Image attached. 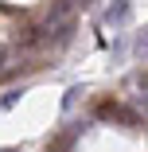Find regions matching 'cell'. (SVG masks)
<instances>
[{"instance_id": "cell-1", "label": "cell", "mask_w": 148, "mask_h": 152, "mask_svg": "<svg viewBox=\"0 0 148 152\" xmlns=\"http://www.w3.org/2000/svg\"><path fill=\"white\" fill-rule=\"evenodd\" d=\"M98 117L101 121H117L121 129H140V117L133 109H125V105H117V102H101L98 105Z\"/></svg>"}, {"instance_id": "cell-2", "label": "cell", "mask_w": 148, "mask_h": 152, "mask_svg": "<svg viewBox=\"0 0 148 152\" xmlns=\"http://www.w3.org/2000/svg\"><path fill=\"white\" fill-rule=\"evenodd\" d=\"M39 43H47V27H23V31L16 35V51H31Z\"/></svg>"}, {"instance_id": "cell-3", "label": "cell", "mask_w": 148, "mask_h": 152, "mask_svg": "<svg viewBox=\"0 0 148 152\" xmlns=\"http://www.w3.org/2000/svg\"><path fill=\"white\" fill-rule=\"evenodd\" d=\"M70 8H74V0H55V4H51V12H47V20H43V27L51 31V27L66 23V20H70Z\"/></svg>"}, {"instance_id": "cell-4", "label": "cell", "mask_w": 148, "mask_h": 152, "mask_svg": "<svg viewBox=\"0 0 148 152\" xmlns=\"http://www.w3.org/2000/svg\"><path fill=\"white\" fill-rule=\"evenodd\" d=\"M74 39V20H66V23H58V27H51V31H47V43L58 51V47H66Z\"/></svg>"}, {"instance_id": "cell-5", "label": "cell", "mask_w": 148, "mask_h": 152, "mask_svg": "<svg viewBox=\"0 0 148 152\" xmlns=\"http://www.w3.org/2000/svg\"><path fill=\"white\" fill-rule=\"evenodd\" d=\"M129 12H133V0H113V4L105 8V23H113V27H117V23H125Z\"/></svg>"}, {"instance_id": "cell-6", "label": "cell", "mask_w": 148, "mask_h": 152, "mask_svg": "<svg viewBox=\"0 0 148 152\" xmlns=\"http://www.w3.org/2000/svg\"><path fill=\"white\" fill-rule=\"evenodd\" d=\"M133 51H136V58H148V27H144V31H136V43H133Z\"/></svg>"}, {"instance_id": "cell-7", "label": "cell", "mask_w": 148, "mask_h": 152, "mask_svg": "<svg viewBox=\"0 0 148 152\" xmlns=\"http://www.w3.org/2000/svg\"><path fill=\"white\" fill-rule=\"evenodd\" d=\"M4 74H8V51L0 47V78H4Z\"/></svg>"}, {"instance_id": "cell-8", "label": "cell", "mask_w": 148, "mask_h": 152, "mask_svg": "<svg viewBox=\"0 0 148 152\" xmlns=\"http://www.w3.org/2000/svg\"><path fill=\"white\" fill-rule=\"evenodd\" d=\"M74 4H90V0H74Z\"/></svg>"}, {"instance_id": "cell-9", "label": "cell", "mask_w": 148, "mask_h": 152, "mask_svg": "<svg viewBox=\"0 0 148 152\" xmlns=\"http://www.w3.org/2000/svg\"><path fill=\"white\" fill-rule=\"evenodd\" d=\"M0 152H12V148H0Z\"/></svg>"}]
</instances>
